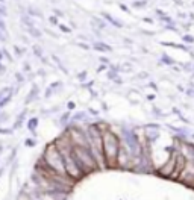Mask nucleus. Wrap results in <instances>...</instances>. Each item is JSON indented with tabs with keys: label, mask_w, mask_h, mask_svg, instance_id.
Here are the masks:
<instances>
[{
	"label": "nucleus",
	"mask_w": 194,
	"mask_h": 200,
	"mask_svg": "<svg viewBox=\"0 0 194 200\" xmlns=\"http://www.w3.org/2000/svg\"><path fill=\"white\" fill-rule=\"evenodd\" d=\"M179 179H182V181H185L188 183L194 182V164L193 162H188V164L185 165V168H184V171L181 173Z\"/></svg>",
	"instance_id": "5"
},
{
	"label": "nucleus",
	"mask_w": 194,
	"mask_h": 200,
	"mask_svg": "<svg viewBox=\"0 0 194 200\" xmlns=\"http://www.w3.org/2000/svg\"><path fill=\"white\" fill-rule=\"evenodd\" d=\"M44 162H46V168H49L53 174L67 177L64 156L61 153V150L58 149V146H55V144L47 146L46 153H44Z\"/></svg>",
	"instance_id": "1"
},
{
	"label": "nucleus",
	"mask_w": 194,
	"mask_h": 200,
	"mask_svg": "<svg viewBox=\"0 0 194 200\" xmlns=\"http://www.w3.org/2000/svg\"><path fill=\"white\" fill-rule=\"evenodd\" d=\"M5 40H6V38H5V35L0 34V41H5Z\"/></svg>",
	"instance_id": "13"
},
{
	"label": "nucleus",
	"mask_w": 194,
	"mask_h": 200,
	"mask_svg": "<svg viewBox=\"0 0 194 200\" xmlns=\"http://www.w3.org/2000/svg\"><path fill=\"white\" fill-rule=\"evenodd\" d=\"M84 77H87V73H80V76H79V79H84Z\"/></svg>",
	"instance_id": "12"
},
{
	"label": "nucleus",
	"mask_w": 194,
	"mask_h": 200,
	"mask_svg": "<svg viewBox=\"0 0 194 200\" xmlns=\"http://www.w3.org/2000/svg\"><path fill=\"white\" fill-rule=\"evenodd\" d=\"M177 158H179V153H174L171 155V158H170V161L167 162V164L161 168V174H164V176H170V177H173V174H174V171H176V167H177Z\"/></svg>",
	"instance_id": "4"
},
{
	"label": "nucleus",
	"mask_w": 194,
	"mask_h": 200,
	"mask_svg": "<svg viewBox=\"0 0 194 200\" xmlns=\"http://www.w3.org/2000/svg\"><path fill=\"white\" fill-rule=\"evenodd\" d=\"M3 73H5V67L0 64V74H3Z\"/></svg>",
	"instance_id": "9"
},
{
	"label": "nucleus",
	"mask_w": 194,
	"mask_h": 200,
	"mask_svg": "<svg viewBox=\"0 0 194 200\" xmlns=\"http://www.w3.org/2000/svg\"><path fill=\"white\" fill-rule=\"evenodd\" d=\"M34 50H35V55H38L40 58H42V53H41V49H40V47H34Z\"/></svg>",
	"instance_id": "7"
},
{
	"label": "nucleus",
	"mask_w": 194,
	"mask_h": 200,
	"mask_svg": "<svg viewBox=\"0 0 194 200\" xmlns=\"http://www.w3.org/2000/svg\"><path fill=\"white\" fill-rule=\"evenodd\" d=\"M73 155H74V159H76L77 165L80 167V170L84 173H90L99 168V164H97L96 158L93 155L88 147H76L73 146Z\"/></svg>",
	"instance_id": "3"
},
{
	"label": "nucleus",
	"mask_w": 194,
	"mask_h": 200,
	"mask_svg": "<svg viewBox=\"0 0 194 200\" xmlns=\"http://www.w3.org/2000/svg\"><path fill=\"white\" fill-rule=\"evenodd\" d=\"M68 108H70V109H74V103L70 102V103H68Z\"/></svg>",
	"instance_id": "11"
},
{
	"label": "nucleus",
	"mask_w": 194,
	"mask_h": 200,
	"mask_svg": "<svg viewBox=\"0 0 194 200\" xmlns=\"http://www.w3.org/2000/svg\"><path fill=\"white\" fill-rule=\"evenodd\" d=\"M0 29H2V30H5V23L2 21V20H0Z\"/></svg>",
	"instance_id": "10"
},
{
	"label": "nucleus",
	"mask_w": 194,
	"mask_h": 200,
	"mask_svg": "<svg viewBox=\"0 0 194 200\" xmlns=\"http://www.w3.org/2000/svg\"><path fill=\"white\" fill-rule=\"evenodd\" d=\"M0 176H2V170H0Z\"/></svg>",
	"instance_id": "14"
},
{
	"label": "nucleus",
	"mask_w": 194,
	"mask_h": 200,
	"mask_svg": "<svg viewBox=\"0 0 194 200\" xmlns=\"http://www.w3.org/2000/svg\"><path fill=\"white\" fill-rule=\"evenodd\" d=\"M103 138V156L108 167H115L118 162V155H120V141L111 132V130H103L102 134Z\"/></svg>",
	"instance_id": "2"
},
{
	"label": "nucleus",
	"mask_w": 194,
	"mask_h": 200,
	"mask_svg": "<svg viewBox=\"0 0 194 200\" xmlns=\"http://www.w3.org/2000/svg\"><path fill=\"white\" fill-rule=\"evenodd\" d=\"M35 126H38V120H36V118H32L30 121H29V124H28V128H29L30 130H34Z\"/></svg>",
	"instance_id": "6"
},
{
	"label": "nucleus",
	"mask_w": 194,
	"mask_h": 200,
	"mask_svg": "<svg viewBox=\"0 0 194 200\" xmlns=\"http://www.w3.org/2000/svg\"><path fill=\"white\" fill-rule=\"evenodd\" d=\"M12 130L11 129H0V134H11Z\"/></svg>",
	"instance_id": "8"
}]
</instances>
